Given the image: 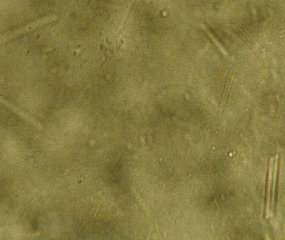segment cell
<instances>
[{
  "label": "cell",
  "mask_w": 285,
  "mask_h": 240,
  "mask_svg": "<svg viewBox=\"0 0 285 240\" xmlns=\"http://www.w3.org/2000/svg\"><path fill=\"white\" fill-rule=\"evenodd\" d=\"M56 19L57 16H55V15H50V16L43 17L42 19L35 20V21L32 22L30 24H26V25L21 27L19 29L15 30V31H13L12 33H8L7 35H4L3 37H0V43H3V42L8 41L10 38H14L20 34H23V33H25L30 32L32 30L36 29L39 28V27L43 26L45 24H48V23L54 21Z\"/></svg>",
  "instance_id": "cell-1"
},
{
  "label": "cell",
  "mask_w": 285,
  "mask_h": 240,
  "mask_svg": "<svg viewBox=\"0 0 285 240\" xmlns=\"http://www.w3.org/2000/svg\"><path fill=\"white\" fill-rule=\"evenodd\" d=\"M274 163V158L271 157L269 160V170H268V178H267V189L266 195H265V217L268 218L270 214L271 208V189H272V178H273V168Z\"/></svg>",
  "instance_id": "cell-2"
},
{
  "label": "cell",
  "mask_w": 285,
  "mask_h": 240,
  "mask_svg": "<svg viewBox=\"0 0 285 240\" xmlns=\"http://www.w3.org/2000/svg\"><path fill=\"white\" fill-rule=\"evenodd\" d=\"M207 32H208V35H209V36H210L211 38H212V40H213V43H215V45L217 46L218 48H219V50H220V51H221L222 53H223V54H224V55H225V56H228V53H227V51L225 50V49H224V47H223V45H222L221 43H219V41H218V40L216 39L215 38L213 37V35H212V33H211L208 32V30H207Z\"/></svg>",
  "instance_id": "cell-3"
}]
</instances>
